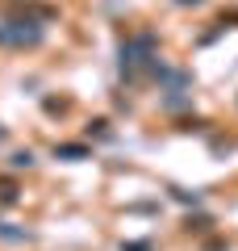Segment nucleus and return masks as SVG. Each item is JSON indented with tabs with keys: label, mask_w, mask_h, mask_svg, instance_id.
<instances>
[{
	"label": "nucleus",
	"mask_w": 238,
	"mask_h": 251,
	"mask_svg": "<svg viewBox=\"0 0 238 251\" xmlns=\"http://www.w3.org/2000/svg\"><path fill=\"white\" fill-rule=\"evenodd\" d=\"M142 67H159L155 63V38L150 34H138V38H130V42H121V72L138 75Z\"/></svg>",
	"instance_id": "nucleus-1"
},
{
	"label": "nucleus",
	"mask_w": 238,
	"mask_h": 251,
	"mask_svg": "<svg viewBox=\"0 0 238 251\" xmlns=\"http://www.w3.org/2000/svg\"><path fill=\"white\" fill-rule=\"evenodd\" d=\"M38 38H42V29H21V21H9V25H0V46H9V42H29L34 46Z\"/></svg>",
	"instance_id": "nucleus-2"
},
{
	"label": "nucleus",
	"mask_w": 238,
	"mask_h": 251,
	"mask_svg": "<svg viewBox=\"0 0 238 251\" xmlns=\"http://www.w3.org/2000/svg\"><path fill=\"white\" fill-rule=\"evenodd\" d=\"M54 155H59V159H88V147H79V143H63V147H54Z\"/></svg>",
	"instance_id": "nucleus-3"
},
{
	"label": "nucleus",
	"mask_w": 238,
	"mask_h": 251,
	"mask_svg": "<svg viewBox=\"0 0 238 251\" xmlns=\"http://www.w3.org/2000/svg\"><path fill=\"white\" fill-rule=\"evenodd\" d=\"M17 201V184L13 180H0V205H13Z\"/></svg>",
	"instance_id": "nucleus-4"
},
{
	"label": "nucleus",
	"mask_w": 238,
	"mask_h": 251,
	"mask_svg": "<svg viewBox=\"0 0 238 251\" xmlns=\"http://www.w3.org/2000/svg\"><path fill=\"white\" fill-rule=\"evenodd\" d=\"M0 239H9V243H25L29 230H9V222H0Z\"/></svg>",
	"instance_id": "nucleus-5"
},
{
	"label": "nucleus",
	"mask_w": 238,
	"mask_h": 251,
	"mask_svg": "<svg viewBox=\"0 0 238 251\" xmlns=\"http://www.w3.org/2000/svg\"><path fill=\"white\" fill-rule=\"evenodd\" d=\"M29 163H34V155H29V151H17V155H13V168H29Z\"/></svg>",
	"instance_id": "nucleus-6"
},
{
	"label": "nucleus",
	"mask_w": 238,
	"mask_h": 251,
	"mask_svg": "<svg viewBox=\"0 0 238 251\" xmlns=\"http://www.w3.org/2000/svg\"><path fill=\"white\" fill-rule=\"evenodd\" d=\"M180 4H196V0H180Z\"/></svg>",
	"instance_id": "nucleus-7"
},
{
	"label": "nucleus",
	"mask_w": 238,
	"mask_h": 251,
	"mask_svg": "<svg viewBox=\"0 0 238 251\" xmlns=\"http://www.w3.org/2000/svg\"><path fill=\"white\" fill-rule=\"evenodd\" d=\"M0 138H4V130H0Z\"/></svg>",
	"instance_id": "nucleus-8"
}]
</instances>
